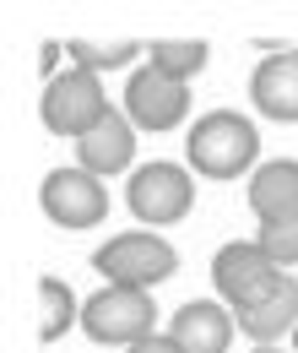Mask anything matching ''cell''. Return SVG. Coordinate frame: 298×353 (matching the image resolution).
<instances>
[{
  "label": "cell",
  "instance_id": "6da1fadb",
  "mask_svg": "<svg viewBox=\"0 0 298 353\" xmlns=\"http://www.w3.org/2000/svg\"><path fill=\"white\" fill-rule=\"evenodd\" d=\"M255 152H260L255 125H250L244 114H233V109H217V114H206V120L190 125V169L206 174V179L244 174V169L255 163Z\"/></svg>",
  "mask_w": 298,
  "mask_h": 353
},
{
  "label": "cell",
  "instance_id": "7a4b0ae2",
  "mask_svg": "<svg viewBox=\"0 0 298 353\" xmlns=\"http://www.w3.org/2000/svg\"><path fill=\"white\" fill-rule=\"evenodd\" d=\"M152 321H158V305L147 288H120L109 283L103 294H92L82 310V326L92 343H120V348H136L152 337Z\"/></svg>",
  "mask_w": 298,
  "mask_h": 353
},
{
  "label": "cell",
  "instance_id": "3957f363",
  "mask_svg": "<svg viewBox=\"0 0 298 353\" xmlns=\"http://www.w3.org/2000/svg\"><path fill=\"white\" fill-rule=\"evenodd\" d=\"M39 114L54 136H76V141H82V136L109 114V92H103V82H98L92 71H60V77H49V88H43Z\"/></svg>",
  "mask_w": 298,
  "mask_h": 353
},
{
  "label": "cell",
  "instance_id": "277c9868",
  "mask_svg": "<svg viewBox=\"0 0 298 353\" xmlns=\"http://www.w3.org/2000/svg\"><path fill=\"white\" fill-rule=\"evenodd\" d=\"M125 201H130V212L141 223L169 228V223H179L190 207H195V179L184 174L179 163H141V169L130 174Z\"/></svg>",
  "mask_w": 298,
  "mask_h": 353
},
{
  "label": "cell",
  "instance_id": "5b68a950",
  "mask_svg": "<svg viewBox=\"0 0 298 353\" xmlns=\"http://www.w3.org/2000/svg\"><path fill=\"white\" fill-rule=\"evenodd\" d=\"M98 272L109 277V283H120V288H152V283H163L173 277V256L169 239H158V234H120V239H109L103 250H98Z\"/></svg>",
  "mask_w": 298,
  "mask_h": 353
},
{
  "label": "cell",
  "instance_id": "8992f818",
  "mask_svg": "<svg viewBox=\"0 0 298 353\" xmlns=\"http://www.w3.org/2000/svg\"><path fill=\"white\" fill-rule=\"evenodd\" d=\"M212 277H217V294H222L233 310H244V305L266 299V294L282 283V266L271 261L255 239H244V245H222V250H217Z\"/></svg>",
  "mask_w": 298,
  "mask_h": 353
},
{
  "label": "cell",
  "instance_id": "52a82bcc",
  "mask_svg": "<svg viewBox=\"0 0 298 353\" xmlns=\"http://www.w3.org/2000/svg\"><path fill=\"white\" fill-rule=\"evenodd\" d=\"M39 201L60 228H92V223L109 218V190L87 169H54V174L43 179Z\"/></svg>",
  "mask_w": 298,
  "mask_h": 353
},
{
  "label": "cell",
  "instance_id": "ba28073f",
  "mask_svg": "<svg viewBox=\"0 0 298 353\" xmlns=\"http://www.w3.org/2000/svg\"><path fill=\"white\" fill-rule=\"evenodd\" d=\"M190 109V88H179L169 77H158L152 65H141L125 88V120L141 131H173Z\"/></svg>",
  "mask_w": 298,
  "mask_h": 353
},
{
  "label": "cell",
  "instance_id": "9c48e42d",
  "mask_svg": "<svg viewBox=\"0 0 298 353\" xmlns=\"http://www.w3.org/2000/svg\"><path fill=\"white\" fill-rule=\"evenodd\" d=\"M250 98L266 120H282L293 125L298 120V49H282V54H266L250 77Z\"/></svg>",
  "mask_w": 298,
  "mask_h": 353
},
{
  "label": "cell",
  "instance_id": "30bf717a",
  "mask_svg": "<svg viewBox=\"0 0 298 353\" xmlns=\"http://www.w3.org/2000/svg\"><path fill=\"white\" fill-rule=\"evenodd\" d=\"M76 152H82V169L87 174H120V169H130V158H136V136H130V120L125 114H103L92 131L76 141Z\"/></svg>",
  "mask_w": 298,
  "mask_h": 353
},
{
  "label": "cell",
  "instance_id": "8fae6325",
  "mask_svg": "<svg viewBox=\"0 0 298 353\" xmlns=\"http://www.w3.org/2000/svg\"><path fill=\"white\" fill-rule=\"evenodd\" d=\"M250 207L260 223H288L298 218V163L293 158H271L250 174Z\"/></svg>",
  "mask_w": 298,
  "mask_h": 353
},
{
  "label": "cell",
  "instance_id": "7c38bea8",
  "mask_svg": "<svg viewBox=\"0 0 298 353\" xmlns=\"http://www.w3.org/2000/svg\"><path fill=\"white\" fill-rule=\"evenodd\" d=\"M239 332H250L260 348H271V343H282L288 332H298V283L293 277H282L266 299L239 310Z\"/></svg>",
  "mask_w": 298,
  "mask_h": 353
},
{
  "label": "cell",
  "instance_id": "4fadbf2b",
  "mask_svg": "<svg viewBox=\"0 0 298 353\" xmlns=\"http://www.w3.org/2000/svg\"><path fill=\"white\" fill-rule=\"evenodd\" d=\"M233 326H239V321H228V310H222V305L195 299V305H184L179 315H173V332H169V337L184 353H228Z\"/></svg>",
  "mask_w": 298,
  "mask_h": 353
},
{
  "label": "cell",
  "instance_id": "5bb4252c",
  "mask_svg": "<svg viewBox=\"0 0 298 353\" xmlns=\"http://www.w3.org/2000/svg\"><path fill=\"white\" fill-rule=\"evenodd\" d=\"M147 65L158 77L179 82V88H190V77H201V65H206V44L201 39H152L147 44Z\"/></svg>",
  "mask_w": 298,
  "mask_h": 353
},
{
  "label": "cell",
  "instance_id": "9a60e30c",
  "mask_svg": "<svg viewBox=\"0 0 298 353\" xmlns=\"http://www.w3.org/2000/svg\"><path fill=\"white\" fill-rule=\"evenodd\" d=\"M71 321H76V299H71V288L54 283V277H39V337H43V343L65 337Z\"/></svg>",
  "mask_w": 298,
  "mask_h": 353
},
{
  "label": "cell",
  "instance_id": "2e32d148",
  "mask_svg": "<svg viewBox=\"0 0 298 353\" xmlns=\"http://www.w3.org/2000/svg\"><path fill=\"white\" fill-rule=\"evenodd\" d=\"M65 54L76 60V71H92V77H103V71H120L130 65V54H141L136 39H114V44H92V39H71Z\"/></svg>",
  "mask_w": 298,
  "mask_h": 353
},
{
  "label": "cell",
  "instance_id": "e0dca14e",
  "mask_svg": "<svg viewBox=\"0 0 298 353\" xmlns=\"http://www.w3.org/2000/svg\"><path fill=\"white\" fill-rule=\"evenodd\" d=\"M255 245L277 266H293L298 261V218H288V223H260V239H255Z\"/></svg>",
  "mask_w": 298,
  "mask_h": 353
},
{
  "label": "cell",
  "instance_id": "ac0fdd59",
  "mask_svg": "<svg viewBox=\"0 0 298 353\" xmlns=\"http://www.w3.org/2000/svg\"><path fill=\"white\" fill-rule=\"evenodd\" d=\"M130 353H184V348H179L173 337H147V343H136Z\"/></svg>",
  "mask_w": 298,
  "mask_h": 353
},
{
  "label": "cell",
  "instance_id": "d6986e66",
  "mask_svg": "<svg viewBox=\"0 0 298 353\" xmlns=\"http://www.w3.org/2000/svg\"><path fill=\"white\" fill-rule=\"evenodd\" d=\"M260 353H288V348H277V343H271V348H260Z\"/></svg>",
  "mask_w": 298,
  "mask_h": 353
}]
</instances>
